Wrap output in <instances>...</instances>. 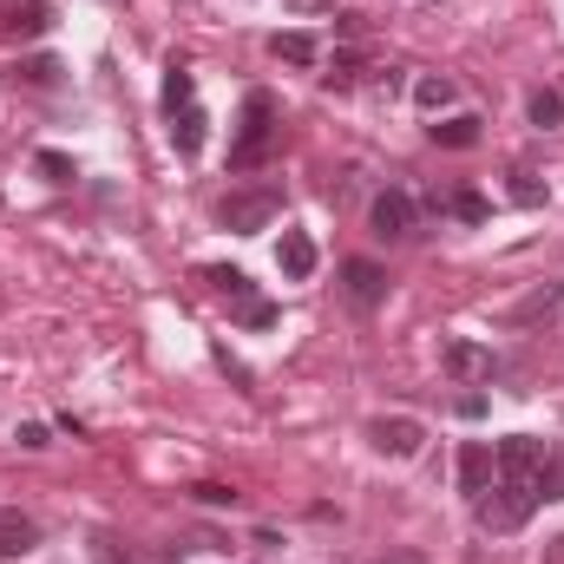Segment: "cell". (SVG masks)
Listing matches in <instances>:
<instances>
[{"mask_svg":"<svg viewBox=\"0 0 564 564\" xmlns=\"http://www.w3.org/2000/svg\"><path fill=\"white\" fill-rule=\"evenodd\" d=\"M276 93H250L243 99V126H237V139H230V171H257V164H270V151H276Z\"/></svg>","mask_w":564,"mask_h":564,"instance_id":"6da1fadb","label":"cell"},{"mask_svg":"<svg viewBox=\"0 0 564 564\" xmlns=\"http://www.w3.org/2000/svg\"><path fill=\"white\" fill-rule=\"evenodd\" d=\"M532 506H539V486H525V479H499V486L479 492V525H486V532H519V525L532 519Z\"/></svg>","mask_w":564,"mask_h":564,"instance_id":"7a4b0ae2","label":"cell"},{"mask_svg":"<svg viewBox=\"0 0 564 564\" xmlns=\"http://www.w3.org/2000/svg\"><path fill=\"white\" fill-rule=\"evenodd\" d=\"M276 210H282V184H257V191H230L217 204V224L237 230V237H257L263 224H276Z\"/></svg>","mask_w":564,"mask_h":564,"instance_id":"3957f363","label":"cell"},{"mask_svg":"<svg viewBox=\"0 0 564 564\" xmlns=\"http://www.w3.org/2000/svg\"><path fill=\"white\" fill-rule=\"evenodd\" d=\"M368 440H375L381 459H414L426 446V426L408 421V414H381V421H368Z\"/></svg>","mask_w":564,"mask_h":564,"instance_id":"277c9868","label":"cell"},{"mask_svg":"<svg viewBox=\"0 0 564 564\" xmlns=\"http://www.w3.org/2000/svg\"><path fill=\"white\" fill-rule=\"evenodd\" d=\"M545 440H532V433H512V440H499V479H525V486H539V473H545Z\"/></svg>","mask_w":564,"mask_h":564,"instance_id":"5b68a950","label":"cell"},{"mask_svg":"<svg viewBox=\"0 0 564 564\" xmlns=\"http://www.w3.org/2000/svg\"><path fill=\"white\" fill-rule=\"evenodd\" d=\"M368 224H375V237H381V243L414 237V197H408V191H381V197H375V210H368Z\"/></svg>","mask_w":564,"mask_h":564,"instance_id":"8992f818","label":"cell"},{"mask_svg":"<svg viewBox=\"0 0 564 564\" xmlns=\"http://www.w3.org/2000/svg\"><path fill=\"white\" fill-rule=\"evenodd\" d=\"M341 289H348L355 308H381V302H388V270L368 263V257H355V263L341 270Z\"/></svg>","mask_w":564,"mask_h":564,"instance_id":"52a82bcc","label":"cell"},{"mask_svg":"<svg viewBox=\"0 0 564 564\" xmlns=\"http://www.w3.org/2000/svg\"><path fill=\"white\" fill-rule=\"evenodd\" d=\"M53 26V0H13L7 13H0V33L7 40H40Z\"/></svg>","mask_w":564,"mask_h":564,"instance_id":"ba28073f","label":"cell"},{"mask_svg":"<svg viewBox=\"0 0 564 564\" xmlns=\"http://www.w3.org/2000/svg\"><path fill=\"white\" fill-rule=\"evenodd\" d=\"M499 361H492V348L486 341H446V375L453 381H486Z\"/></svg>","mask_w":564,"mask_h":564,"instance_id":"9c48e42d","label":"cell"},{"mask_svg":"<svg viewBox=\"0 0 564 564\" xmlns=\"http://www.w3.org/2000/svg\"><path fill=\"white\" fill-rule=\"evenodd\" d=\"M492 473H499L492 446H486V440H466V446H459V486H466V492L479 499V492L492 486Z\"/></svg>","mask_w":564,"mask_h":564,"instance_id":"30bf717a","label":"cell"},{"mask_svg":"<svg viewBox=\"0 0 564 564\" xmlns=\"http://www.w3.org/2000/svg\"><path fill=\"white\" fill-rule=\"evenodd\" d=\"M33 545H40V525L20 506H0V558H26Z\"/></svg>","mask_w":564,"mask_h":564,"instance_id":"8fae6325","label":"cell"},{"mask_svg":"<svg viewBox=\"0 0 564 564\" xmlns=\"http://www.w3.org/2000/svg\"><path fill=\"white\" fill-rule=\"evenodd\" d=\"M276 270H282L289 282H308V276H315V243H308V230H282Z\"/></svg>","mask_w":564,"mask_h":564,"instance_id":"7c38bea8","label":"cell"},{"mask_svg":"<svg viewBox=\"0 0 564 564\" xmlns=\"http://www.w3.org/2000/svg\"><path fill=\"white\" fill-rule=\"evenodd\" d=\"M558 302H564V282H539V289H532V295H525V302L506 315V322H512V328H532V322H545Z\"/></svg>","mask_w":564,"mask_h":564,"instance_id":"4fadbf2b","label":"cell"},{"mask_svg":"<svg viewBox=\"0 0 564 564\" xmlns=\"http://www.w3.org/2000/svg\"><path fill=\"white\" fill-rule=\"evenodd\" d=\"M426 139L446 144V151H466V144H479V119H473V112H453V119L426 126Z\"/></svg>","mask_w":564,"mask_h":564,"instance_id":"5bb4252c","label":"cell"},{"mask_svg":"<svg viewBox=\"0 0 564 564\" xmlns=\"http://www.w3.org/2000/svg\"><path fill=\"white\" fill-rule=\"evenodd\" d=\"M270 53H276L282 66H315V59H322L315 33H276V40H270Z\"/></svg>","mask_w":564,"mask_h":564,"instance_id":"9a60e30c","label":"cell"},{"mask_svg":"<svg viewBox=\"0 0 564 564\" xmlns=\"http://www.w3.org/2000/svg\"><path fill=\"white\" fill-rule=\"evenodd\" d=\"M525 112H532V126H539V132H558V126H564V93H558V86H539V93L525 99Z\"/></svg>","mask_w":564,"mask_h":564,"instance_id":"2e32d148","label":"cell"},{"mask_svg":"<svg viewBox=\"0 0 564 564\" xmlns=\"http://www.w3.org/2000/svg\"><path fill=\"white\" fill-rule=\"evenodd\" d=\"M204 126H210V119H204V112H197V106H184V112H177V119H171V144H177V151H184V158H191V151H197V144H204Z\"/></svg>","mask_w":564,"mask_h":564,"instance_id":"e0dca14e","label":"cell"},{"mask_svg":"<svg viewBox=\"0 0 564 564\" xmlns=\"http://www.w3.org/2000/svg\"><path fill=\"white\" fill-rule=\"evenodd\" d=\"M59 73H66V66H59V59H46V53L13 66V79H20V86H40V93H53V86H59Z\"/></svg>","mask_w":564,"mask_h":564,"instance_id":"ac0fdd59","label":"cell"},{"mask_svg":"<svg viewBox=\"0 0 564 564\" xmlns=\"http://www.w3.org/2000/svg\"><path fill=\"white\" fill-rule=\"evenodd\" d=\"M204 282H210V289H217L224 302H250V295H257V289H250V276H243V270H204Z\"/></svg>","mask_w":564,"mask_h":564,"instance_id":"d6986e66","label":"cell"},{"mask_svg":"<svg viewBox=\"0 0 564 564\" xmlns=\"http://www.w3.org/2000/svg\"><path fill=\"white\" fill-rule=\"evenodd\" d=\"M414 99H421V112H446V106H453V79L426 73L421 86H414Z\"/></svg>","mask_w":564,"mask_h":564,"instance_id":"ffe728a7","label":"cell"},{"mask_svg":"<svg viewBox=\"0 0 564 564\" xmlns=\"http://www.w3.org/2000/svg\"><path fill=\"white\" fill-rule=\"evenodd\" d=\"M446 210H453L459 224H486V217H492V204H486L479 191H453V197H446Z\"/></svg>","mask_w":564,"mask_h":564,"instance_id":"44dd1931","label":"cell"},{"mask_svg":"<svg viewBox=\"0 0 564 564\" xmlns=\"http://www.w3.org/2000/svg\"><path fill=\"white\" fill-rule=\"evenodd\" d=\"M184 106H191V73H184V66H171V73H164V112L177 119Z\"/></svg>","mask_w":564,"mask_h":564,"instance_id":"7402d4cb","label":"cell"},{"mask_svg":"<svg viewBox=\"0 0 564 564\" xmlns=\"http://www.w3.org/2000/svg\"><path fill=\"white\" fill-rule=\"evenodd\" d=\"M33 164H40V177H46V184H73V177H79V164H73L66 151H40Z\"/></svg>","mask_w":564,"mask_h":564,"instance_id":"603a6c76","label":"cell"},{"mask_svg":"<svg viewBox=\"0 0 564 564\" xmlns=\"http://www.w3.org/2000/svg\"><path fill=\"white\" fill-rule=\"evenodd\" d=\"M230 315H237L243 328H270V322H276V302H263V295H250V302H230Z\"/></svg>","mask_w":564,"mask_h":564,"instance_id":"cb8c5ba5","label":"cell"},{"mask_svg":"<svg viewBox=\"0 0 564 564\" xmlns=\"http://www.w3.org/2000/svg\"><path fill=\"white\" fill-rule=\"evenodd\" d=\"M539 499H564V453H545V473H539Z\"/></svg>","mask_w":564,"mask_h":564,"instance_id":"d4e9b609","label":"cell"},{"mask_svg":"<svg viewBox=\"0 0 564 564\" xmlns=\"http://www.w3.org/2000/svg\"><path fill=\"white\" fill-rule=\"evenodd\" d=\"M512 204H545V184L532 171H512Z\"/></svg>","mask_w":564,"mask_h":564,"instance_id":"484cf974","label":"cell"},{"mask_svg":"<svg viewBox=\"0 0 564 564\" xmlns=\"http://www.w3.org/2000/svg\"><path fill=\"white\" fill-rule=\"evenodd\" d=\"M191 499H197V506H237V486H217V479H204V486H191Z\"/></svg>","mask_w":564,"mask_h":564,"instance_id":"4316f807","label":"cell"},{"mask_svg":"<svg viewBox=\"0 0 564 564\" xmlns=\"http://www.w3.org/2000/svg\"><path fill=\"white\" fill-rule=\"evenodd\" d=\"M13 440H20L26 453H40V446H46V426H40V421H26V426H20V433H13Z\"/></svg>","mask_w":564,"mask_h":564,"instance_id":"83f0119b","label":"cell"},{"mask_svg":"<svg viewBox=\"0 0 564 564\" xmlns=\"http://www.w3.org/2000/svg\"><path fill=\"white\" fill-rule=\"evenodd\" d=\"M289 7H295V13H328L335 0H289Z\"/></svg>","mask_w":564,"mask_h":564,"instance_id":"f1b7e54d","label":"cell"},{"mask_svg":"<svg viewBox=\"0 0 564 564\" xmlns=\"http://www.w3.org/2000/svg\"><path fill=\"white\" fill-rule=\"evenodd\" d=\"M381 564H426V558H414V552H401V558H381Z\"/></svg>","mask_w":564,"mask_h":564,"instance_id":"f546056e","label":"cell"}]
</instances>
